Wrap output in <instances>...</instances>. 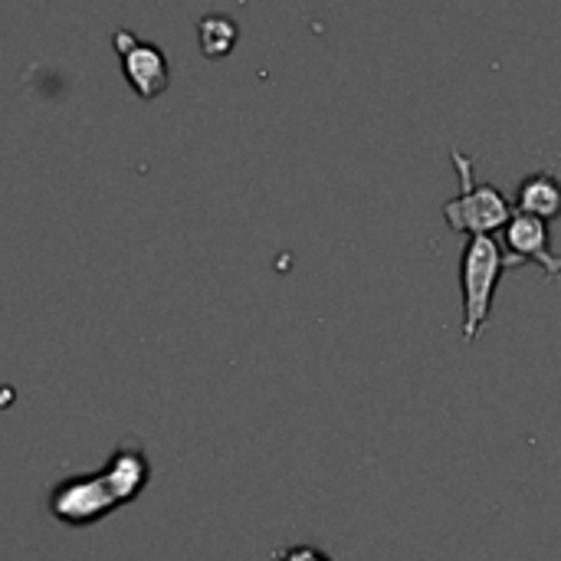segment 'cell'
Segmentation results:
<instances>
[{
    "label": "cell",
    "mask_w": 561,
    "mask_h": 561,
    "mask_svg": "<svg viewBox=\"0 0 561 561\" xmlns=\"http://www.w3.org/2000/svg\"><path fill=\"white\" fill-rule=\"evenodd\" d=\"M513 270L506 250L496 237H470L460 256V289H463V342L473 345L490 322L496 286L503 273Z\"/></svg>",
    "instance_id": "3957f363"
},
{
    "label": "cell",
    "mask_w": 561,
    "mask_h": 561,
    "mask_svg": "<svg viewBox=\"0 0 561 561\" xmlns=\"http://www.w3.org/2000/svg\"><path fill=\"white\" fill-rule=\"evenodd\" d=\"M457 178H460V194L444 204V220L457 233L470 237H493L496 230H506L516 204L490 181H477L473 174V158L463 154L460 148H450Z\"/></svg>",
    "instance_id": "7a4b0ae2"
},
{
    "label": "cell",
    "mask_w": 561,
    "mask_h": 561,
    "mask_svg": "<svg viewBox=\"0 0 561 561\" xmlns=\"http://www.w3.org/2000/svg\"><path fill=\"white\" fill-rule=\"evenodd\" d=\"M503 250L516 266H526V263H539L549 276H561V256L552 253V237H549V224L533 217V214H523V210H513L506 230H503Z\"/></svg>",
    "instance_id": "5b68a950"
},
{
    "label": "cell",
    "mask_w": 561,
    "mask_h": 561,
    "mask_svg": "<svg viewBox=\"0 0 561 561\" xmlns=\"http://www.w3.org/2000/svg\"><path fill=\"white\" fill-rule=\"evenodd\" d=\"M112 43H115V53L122 59V69H125V79L131 82V89L141 95V99H154L168 89L171 82V66H168V56L161 46L154 43H145L138 39L135 33L128 30H115L112 33Z\"/></svg>",
    "instance_id": "277c9868"
},
{
    "label": "cell",
    "mask_w": 561,
    "mask_h": 561,
    "mask_svg": "<svg viewBox=\"0 0 561 561\" xmlns=\"http://www.w3.org/2000/svg\"><path fill=\"white\" fill-rule=\"evenodd\" d=\"M516 210L533 214L539 220H556L561 217V181L549 171H536L529 178H523L519 191H516Z\"/></svg>",
    "instance_id": "8992f818"
},
{
    "label": "cell",
    "mask_w": 561,
    "mask_h": 561,
    "mask_svg": "<svg viewBox=\"0 0 561 561\" xmlns=\"http://www.w3.org/2000/svg\"><path fill=\"white\" fill-rule=\"evenodd\" d=\"M151 483V460L138 437H122L102 470L85 477H69L56 483L46 496V510L53 519L72 529L95 526L115 510L135 503Z\"/></svg>",
    "instance_id": "6da1fadb"
},
{
    "label": "cell",
    "mask_w": 561,
    "mask_h": 561,
    "mask_svg": "<svg viewBox=\"0 0 561 561\" xmlns=\"http://www.w3.org/2000/svg\"><path fill=\"white\" fill-rule=\"evenodd\" d=\"M276 561H332L322 549L316 546H289V549H279Z\"/></svg>",
    "instance_id": "ba28073f"
},
{
    "label": "cell",
    "mask_w": 561,
    "mask_h": 561,
    "mask_svg": "<svg viewBox=\"0 0 561 561\" xmlns=\"http://www.w3.org/2000/svg\"><path fill=\"white\" fill-rule=\"evenodd\" d=\"M197 43H201L204 56L220 59V56H227V53L233 49V43H237V23H233L230 16H224V13H207V16H201V23H197Z\"/></svg>",
    "instance_id": "52a82bcc"
}]
</instances>
